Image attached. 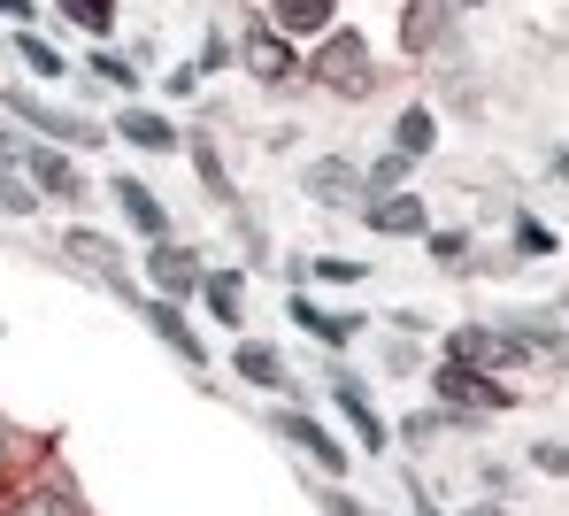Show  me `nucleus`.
<instances>
[{
    "instance_id": "nucleus-23",
    "label": "nucleus",
    "mask_w": 569,
    "mask_h": 516,
    "mask_svg": "<svg viewBox=\"0 0 569 516\" xmlns=\"http://www.w3.org/2000/svg\"><path fill=\"white\" fill-rule=\"evenodd\" d=\"M186 147H192V162H200V178H208V194H223V201H231V178H223V155H216L208 139H186Z\"/></svg>"
},
{
    "instance_id": "nucleus-11",
    "label": "nucleus",
    "mask_w": 569,
    "mask_h": 516,
    "mask_svg": "<svg viewBox=\"0 0 569 516\" xmlns=\"http://www.w3.org/2000/svg\"><path fill=\"white\" fill-rule=\"evenodd\" d=\"M331 16H339V0H270V31H284V39L331 31Z\"/></svg>"
},
{
    "instance_id": "nucleus-7",
    "label": "nucleus",
    "mask_w": 569,
    "mask_h": 516,
    "mask_svg": "<svg viewBox=\"0 0 569 516\" xmlns=\"http://www.w3.org/2000/svg\"><path fill=\"white\" fill-rule=\"evenodd\" d=\"M362 224L385 231V239H423L431 231V208L416 201V194H378V201L362 208Z\"/></svg>"
},
{
    "instance_id": "nucleus-24",
    "label": "nucleus",
    "mask_w": 569,
    "mask_h": 516,
    "mask_svg": "<svg viewBox=\"0 0 569 516\" xmlns=\"http://www.w3.org/2000/svg\"><path fill=\"white\" fill-rule=\"evenodd\" d=\"M16 47H23V62H31V70H39V78H62V54H54V47H47V39H39V31H23V39H16Z\"/></svg>"
},
{
    "instance_id": "nucleus-34",
    "label": "nucleus",
    "mask_w": 569,
    "mask_h": 516,
    "mask_svg": "<svg viewBox=\"0 0 569 516\" xmlns=\"http://www.w3.org/2000/svg\"><path fill=\"white\" fill-rule=\"evenodd\" d=\"M0 162H8V139H0Z\"/></svg>"
},
{
    "instance_id": "nucleus-20",
    "label": "nucleus",
    "mask_w": 569,
    "mask_h": 516,
    "mask_svg": "<svg viewBox=\"0 0 569 516\" xmlns=\"http://www.w3.org/2000/svg\"><path fill=\"white\" fill-rule=\"evenodd\" d=\"M439 31H447V16H439L431 0H408V16H400V39H408V47H431Z\"/></svg>"
},
{
    "instance_id": "nucleus-30",
    "label": "nucleus",
    "mask_w": 569,
    "mask_h": 516,
    "mask_svg": "<svg viewBox=\"0 0 569 516\" xmlns=\"http://www.w3.org/2000/svg\"><path fill=\"white\" fill-rule=\"evenodd\" d=\"M431 255H439V262H462V255H470V231H431Z\"/></svg>"
},
{
    "instance_id": "nucleus-25",
    "label": "nucleus",
    "mask_w": 569,
    "mask_h": 516,
    "mask_svg": "<svg viewBox=\"0 0 569 516\" xmlns=\"http://www.w3.org/2000/svg\"><path fill=\"white\" fill-rule=\"evenodd\" d=\"M93 78H100V86H116V93H131V86H139V70H131L123 54H93Z\"/></svg>"
},
{
    "instance_id": "nucleus-17",
    "label": "nucleus",
    "mask_w": 569,
    "mask_h": 516,
    "mask_svg": "<svg viewBox=\"0 0 569 516\" xmlns=\"http://www.w3.org/2000/svg\"><path fill=\"white\" fill-rule=\"evenodd\" d=\"M292 324H308L323 347H347V339L362 331V316H331V309H316V301H292Z\"/></svg>"
},
{
    "instance_id": "nucleus-35",
    "label": "nucleus",
    "mask_w": 569,
    "mask_h": 516,
    "mask_svg": "<svg viewBox=\"0 0 569 516\" xmlns=\"http://www.w3.org/2000/svg\"><path fill=\"white\" fill-rule=\"evenodd\" d=\"M462 8H485V0H462Z\"/></svg>"
},
{
    "instance_id": "nucleus-26",
    "label": "nucleus",
    "mask_w": 569,
    "mask_h": 516,
    "mask_svg": "<svg viewBox=\"0 0 569 516\" xmlns=\"http://www.w3.org/2000/svg\"><path fill=\"white\" fill-rule=\"evenodd\" d=\"M362 270H370V262H347V255H316V278H323V286H355Z\"/></svg>"
},
{
    "instance_id": "nucleus-31",
    "label": "nucleus",
    "mask_w": 569,
    "mask_h": 516,
    "mask_svg": "<svg viewBox=\"0 0 569 516\" xmlns=\"http://www.w3.org/2000/svg\"><path fill=\"white\" fill-rule=\"evenodd\" d=\"M331 516H362V502H347V494H331Z\"/></svg>"
},
{
    "instance_id": "nucleus-27",
    "label": "nucleus",
    "mask_w": 569,
    "mask_h": 516,
    "mask_svg": "<svg viewBox=\"0 0 569 516\" xmlns=\"http://www.w3.org/2000/svg\"><path fill=\"white\" fill-rule=\"evenodd\" d=\"M31 208H39V194L23 178H0V216H31Z\"/></svg>"
},
{
    "instance_id": "nucleus-10",
    "label": "nucleus",
    "mask_w": 569,
    "mask_h": 516,
    "mask_svg": "<svg viewBox=\"0 0 569 516\" xmlns=\"http://www.w3.org/2000/svg\"><path fill=\"white\" fill-rule=\"evenodd\" d=\"M116 139L147 147V155H170V147H186V139L170 131V116H162V108H123V116H116Z\"/></svg>"
},
{
    "instance_id": "nucleus-29",
    "label": "nucleus",
    "mask_w": 569,
    "mask_h": 516,
    "mask_svg": "<svg viewBox=\"0 0 569 516\" xmlns=\"http://www.w3.org/2000/svg\"><path fill=\"white\" fill-rule=\"evenodd\" d=\"M8 516H78V509H70L62 494H23V502H16Z\"/></svg>"
},
{
    "instance_id": "nucleus-6",
    "label": "nucleus",
    "mask_w": 569,
    "mask_h": 516,
    "mask_svg": "<svg viewBox=\"0 0 569 516\" xmlns=\"http://www.w3.org/2000/svg\"><path fill=\"white\" fill-rule=\"evenodd\" d=\"M239 62H247L262 86H284V78H300V54H292V39H284V31H270V23H262V31H247Z\"/></svg>"
},
{
    "instance_id": "nucleus-13",
    "label": "nucleus",
    "mask_w": 569,
    "mask_h": 516,
    "mask_svg": "<svg viewBox=\"0 0 569 516\" xmlns=\"http://www.w3.org/2000/svg\"><path fill=\"white\" fill-rule=\"evenodd\" d=\"M439 147V123H431V108H400V123H392V155H408V162H423Z\"/></svg>"
},
{
    "instance_id": "nucleus-32",
    "label": "nucleus",
    "mask_w": 569,
    "mask_h": 516,
    "mask_svg": "<svg viewBox=\"0 0 569 516\" xmlns=\"http://www.w3.org/2000/svg\"><path fill=\"white\" fill-rule=\"evenodd\" d=\"M0 16H31V0H0Z\"/></svg>"
},
{
    "instance_id": "nucleus-12",
    "label": "nucleus",
    "mask_w": 569,
    "mask_h": 516,
    "mask_svg": "<svg viewBox=\"0 0 569 516\" xmlns=\"http://www.w3.org/2000/svg\"><path fill=\"white\" fill-rule=\"evenodd\" d=\"M116 208H123L147 239H162V231H170V208L154 201V186H139V178H116Z\"/></svg>"
},
{
    "instance_id": "nucleus-21",
    "label": "nucleus",
    "mask_w": 569,
    "mask_h": 516,
    "mask_svg": "<svg viewBox=\"0 0 569 516\" xmlns=\"http://www.w3.org/2000/svg\"><path fill=\"white\" fill-rule=\"evenodd\" d=\"M200 294H208V309L223 316V324H239V270H216V278H200Z\"/></svg>"
},
{
    "instance_id": "nucleus-2",
    "label": "nucleus",
    "mask_w": 569,
    "mask_h": 516,
    "mask_svg": "<svg viewBox=\"0 0 569 516\" xmlns=\"http://www.w3.org/2000/svg\"><path fill=\"white\" fill-rule=\"evenodd\" d=\"M8 108L39 131V139H62V147H100V131L86 123V116H70V108H47L39 93H8Z\"/></svg>"
},
{
    "instance_id": "nucleus-19",
    "label": "nucleus",
    "mask_w": 569,
    "mask_h": 516,
    "mask_svg": "<svg viewBox=\"0 0 569 516\" xmlns=\"http://www.w3.org/2000/svg\"><path fill=\"white\" fill-rule=\"evenodd\" d=\"M54 8H62L78 31H93V39H108V31H116V0H54Z\"/></svg>"
},
{
    "instance_id": "nucleus-8",
    "label": "nucleus",
    "mask_w": 569,
    "mask_h": 516,
    "mask_svg": "<svg viewBox=\"0 0 569 516\" xmlns=\"http://www.w3.org/2000/svg\"><path fill=\"white\" fill-rule=\"evenodd\" d=\"M147 278H154V294H162V301H178V294H192L208 270H200V255L170 247V239H154V255H147Z\"/></svg>"
},
{
    "instance_id": "nucleus-3",
    "label": "nucleus",
    "mask_w": 569,
    "mask_h": 516,
    "mask_svg": "<svg viewBox=\"0 0 569 516\" xmlns=\"http://www.w3.org/2000/svg\"><path fill=\"white\" fill-rule=\"evenodd\" d=\"M308 201H316V208L370 201V186H362V162H347V155H323V162H308Z\"/></svg>"
},
{
    "instance_id": "nucleus-15",
    "label": "nucleus",
    "mask_w": 569,
    "mask_h": 516,
    "mask_svg": "<svg viewBox=\"0 0 569 516\" xmlns=\"http://www.w3.org/2000/svg\"><path fill=\"white\" fill-rule=\"evenodd\" d=\"M62 247H70V255H78V262H86L93 278H108V286H123V255H116V239H100V231H70Z\"/></svg>"
},
{
    "instance_id": "nucleus-14",
    "label": "nucleus",
    "mask_w": 569,
    "mask_h": 516,
    "mask_svg": "<svg viewBox=\"0 0 569 516\" xmlns=\"http://www.w3.org/2000/svg\"><path fill=\"white\" fill-rule=\"evenodd\" d=\"M284 439H292V447H308V455H316V463H323V470H347V447H339V439H331V431H323V424H316V416H284Z\"/></svg>"
},
{
    "instance_id": "nucleus-5",
    "label": "nucleus",
    "mask_w": 569,
    "mask_h": 516,
    "mask_svg": "<svg viewBox=\"0 0 569 516\" xmlns=\"http://www.w3.org/2000/svg\"><path fill=\"white\" fill-rule=\"evenodd\" d=\"M447 355H455V363H470V370H492V363H523L531 347H523L516 331H492V324H470V331H455V339H447Z\"/></svg>"
},
{
    "instance_id": "nucleus-16",
    "label": "nucleus",
    "mask_w": 569,
    "mask_h": 516,
    "mask_svg": "<svg viewBox=\"0 0 569 516\" xmlns=\"http://www.w3.org/2000/svg\"><path fill=\"white\" fill-rule=\"evenodd\" d=\"M331 401L347 409V424H355V439H362V447H385V424H378V409H370V394H362L355 378H339V386H331Z\"/></svg>"
},
{
    "instance_id": "nucleus-9",
    "label": "nucleus",
    "mask_w": 569,
    "mask_h": 516,
    "mask_svg": "<svg viewBox=\"0 0 569 516\" xmlns=\"http://www.w3.org/2000/svg\"><path fill=\"white\" fill-rule=\"evenodd\" d=\"M16 162H23V186H31V194H62V201L86 194V178H78L70 155H54V147H31V155H16Z\"/></svg>"
},
{
    "instance_id": "nucleus-1",
    "label": "nucleus",
    "mask_w": 569,
    "mask_h": 516,
    "mask_svg": "<svg viewBox=\"0 0 569 516\" xmlns=\"http://www.w3.org/2000/svg\"><path fill=\"white\" fill-rule=\"evenodd\" d=\"M316 78L331 86V93H347V101H362L378 78H370V39L362 31H331L323 39V54H316Z\"/></svg>"
},
{
    "instance_id": "nucleus-36",
    "label": "nucleus",
    "mask_w": 569,
    "mask_h": 516,
    "mask_svg": "<svg viewBox=\"0 0 569 516\" xmlns=\"http://www.w3.org/2000/svg\"><path fill=\"white\" fill-rule=\"evenodd\" d=\"M470 516H492V509H470Z\"/></svg>"
},
{
    "instance_id": "nucleus-33",
    "label": "nucleus",
    "mask_w": 569,
    "mask_h": 516,
    "mask_svg": "<svg viewBox=\"0 0 569 516\" xmlns=\"http://www.w3.org/2000/svg\"><path fill=\"white\" fill-rule=\"evenodd\" d=\"M0 463H8V431H0Z\"/></svg>"
},
{
    "instance_id": "nucleus-18",
    "label": "nucleus",
    "mask_w": 569,
    "mask_h": 516,
    "mask_svg": "<svg viewBox=\"0 0 569 516\" xmlns=\"http://www.w3.org/2000/svg\"><path fill=\"white\" fill-rule=\"evenodd\" d=\"M154 331H162V339H170L186 363H208V347H200V331H192L186 316H178V301H154Z\"/></svg>"
},
{
    "instance_id": "nucleus-4",
    "label": "nucleus",
    "mask_w": 569,
    "mask_h": 516,
    "mask_svg": "<svg viewBox=\"0 0 569 516\" xmlns=\"http://www.w3.org/2000/svg\"><path fill=\"white\" fill-rule=\"evenodd\" d=\"M439 401H447V409H508L516 394H508V386H492L485 370H470V363H455V355H447V370H439Z\"/></svg>"
},
{
    "instance_id": "nucleus-28",
    "label": "nucleus",
    "mask_w": 569,
    "mask_h": 516,
    "mask_svg": "<svg viewBox=\"0 0 569 516\" xmlns=\"http://www.w3.org/2000/svg\"><path fill=\"white\" fill-rule=\"evenodd\" d=\"M516 247H523V255H555L562 239H555L547 224H531V216H523V224H516Z\"/></svg>"
},
{
    "instance_id": "nucleus-22",
    "label": "nucleus",
    "mask_w": 569,
    "mask_h": 516,
    "mask_svg": "<svg viewBox=\"0 0 569 516\" xmlns=\"http://www.w3.org/2000/svg\"><path fill=\"white\" fill-rule=\"evenodd\" d=\"M239 378H254V386H284V363L270 355V347L247 339V347H239Z\"/></svg>"
}]
</instances>
